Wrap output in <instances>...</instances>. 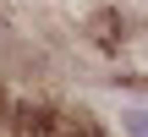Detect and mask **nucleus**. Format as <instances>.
Wrapping results in <instances>:
<instances>
[{"mask_svg":"<svg viewBox=\"0 0 148 137\" xmlns=\"http://www.w3.org/2000/svg\"><path fill=\"white\" fill-rule=\"evenodd\" d=\"M110 66L121 82H148V27H115L110 33Z\"/></svg>","mask_w":148,"mask_h":137,"instance_id":"f257e3e1","label":"nucleus"},{"mask_svg":"<svg viewBox=\"0 0 148 137\" xmlns=\"http://www.w3.org/2000/svg\"><path fill=\"white\" fill-rule=\"evenodd\" d=\"M121 126H126V137H148V110L137 104V110H126L121 115Z\"/></svg>","mask_w":148,"mask_h":137,"instance_id":"f03ea898","label":"nucleus"}]
</instances>
